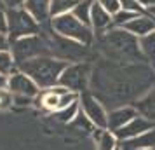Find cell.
<instances>
[{"instance_id":"obj_29","label":"cell","mask_w":155,"mask_h":150,"mask_svg":"<svg viewBox=\"0 0 155 150\" xmlns=\"http://www.w3.org/2000/svg\"><path fill=\"white\" fill-rule=\"evenodd\" d=\"M2 5L5 9H14V7H23L25 0H0Z\"/></svg>"},{"instance_id":"obj_7","label":"cell","mask_w":155,"mask_h":150,"mask_svg":"<svg viewBox=\"0 0 155 150\" xmlns=\"http://www.w3.org/2000/svg\"><path fill=\"white\" fill-rule=\"evenodd\" d=\"M91 73H92V63H89V61L68 63V66L63 70L61 77H59V86L82 94L85 91H89Z\"/></svg>"},{"instance_id":"obj_34","label":"cell","mask_w":155,"mask_h":150,"mask_svg":"<svg viewBox=\"0 0 155 150\" xmlns=\"http://www.w3.org/2000/svg\"><path fill=\"white\" fill-rule=\"evenodd\" d=\"M141 150H155V148H141Z\"/></svg>"},{"instance_id":"obj_28","label":"cell","mask_w":155,"mask_h":150,"mask_svg":"<svg viewBox=\"0 0 155 150\" xmlns=\"http://www.w3.org/2000/svg\"><path fill=\"white\" fill-rule=\"evenodd\" d=\"M0 33L7 35V12L2 4H0Z\"/></svg>"},{"instance_id":"obj_27","label":"cell","mask_w":155,"mask_h":150,"mask_svg":"<svg viewBox=\"0 0 155 150\" xmlns=\"http://www.w3.org/2000/svg\"><path fill=\"white\" fill-rule=\"evenodd\" d=\"M99 4L103 5V7L110 12V14H117L120 9H122V4H120V0H98Z\"/></svg>"},{"instance_id":"obj_24","label":"cell","mask_w":155,"mask_h":150,"mask_svg":"<svg viewBox=\"0 0 155 150\" xmlns=\"http://www.w3.org/2000/svg\"><path fill=\"white\" fill-rule=\"evenodd\" d=\"M136 12H131V11H126V9H120L117 14H113V26L115 28H124L127 23L131 21L133 18H136Z\"/></svg>"},{"instance_id":"obj_12","label":"cell","mask_w":155,"mask_h":150,"mask_svg":"<svg viewBox=\"0 0 155 150\" xmlns=\"http://www.w3.org/2000/svg\"><path fill=\"white\" fill-rule=\"evenodd\" d=\"M113 26V16L106 11L98 0L92 2V11H91V28L94 35H99L106 32L108 28Z\"/></svg>"},{"instance_id":"obj_21","label":"cell","mask_w":155,"mask_h":150,"mask_svg":"<svg viewBox=\"0 0 155 150\" xmlns=\"http://www.w3.org/2000/svg\"><path fill=\"white\" fill-rule=\"evenodd\" d=\"M58 105H59V94L54 87L51 89H45L42 94H40V107L47 112H56Z\"/></svg>"},{"instance_id":"obj_5","label":"cell","mask_w":155,"mask_h":150,"mask_svg":"<svg viewBox=\"0 0 155 150\" xmlns=\"http://www.w3.org/2000/svg\"><path fill=\"white\" fill-rule=\"evenodd\" d=\"M5 12H7V37L11 42L42 32V25L25 7L5 9Z\"/></svg>"},{"instance_id":"obj_16","label":"cell","mask_w":155,"mask_h":150,"mask_svg":"<svg viewBox=\"0 0 155 150\" xmlns=\"http://www.w3.org/2000/svg\"><path fill=\"white\" fill-rule=\"evenodd\" d=\"M122 150H141V148H155V128L145 131L143 135L136 136L129 142L120 143Z\"/></svg>"},{"instance_id":"obj_20","label":"cell","mask_w":155,"mask_h":150,"mask_svg":"<svg viewBox=\"0 0 155 150\" xmlns=\"http://www.w3.org/2000/svg\"><path fill=\"white\" fill-rule=\"evenodd\" d=\"M80 112H82V110H80V98H78V101L71 103L70 107L58 110V112H54V114H56V119L59 122H63V124H71V122L80 115Z\"/></svg>"},{"instance_id":"obj_33","label":"cell","mask_w":155,"mask_h":150,"mask_svg":"<svg viewBox=\"0 0 155 150\" xmlns=\"http://www.w3.org/2000/svg\"><path fill=\"white\" fill-rule=\"evenodd\" d=\"M145 12H147V14H150V16H152V18L155 19V7H150V9H147Z\"/></svg>"},{"instance_id":"obj_15","label":"cell","mask_w":155,"mask_h":150,"mask_svg":"<svg viewBox=\"0 0 155 150\" xmlns=\"http://www.w3.org/2000/svg\"><path fill=\"white\" fill-rule=\"evenodd\" d=\"M92 138H94V143H96V150H117V147L120 145L117 136L113 135V131H110V129L94 128Z\"/></svg>"},{"instance_id":"obj_10","label":"cell","mask_w":155,"mask_h":150,"mask_svg":"<svg viewBox=\"0 0 155 150\" xmlns=\"http://www.w3.org/2000/svg\"><path fill=\"white\" fill-rule=\"evenodd\" d=\"M152 128H155V122H152L147 117H143L141 114H138L131 122H127L124 128L113 131V135L117 136V140L120 143H124V142H129V140L136 138V136L143 135L145 131H148V129H152Z\"/></svg>"},{"instance_id":"obj_23","label":"cell","mask_w":155,"mask_h":150,"mask_svg":"<svg viewBox=\"0 0 155 150\" xmlns=\"http://www.w3.org/2000/svg\"><path fill=\"white\" fill-rule=\"evenodd\" d=\"M77 2L78 0H51V18L71 12Z\"/></svg>"},{"instance_id":"obj_6","label":"cell","mask_w":155,"mask_h":150,"mask_svg":"<svg viewBox=\"0 0 155 150\" xmlns=\"http://www.w3.org/2000/svg\"><path fill=\"white\" fill-rule=\"evenodd\" d=\"M11 52H12L18 65H21L23 61H28L31 58L52 56L51 54V45L47 42V38L44 37V33L28 35L11 42Z\"/></svg>"},{"instance_id":"obj_11","label":"cell","mask_w":155,"mask_h":150,"mask_svg":"<svg viewBox=\"0 0 155 150\" xmlns=\"http://www.w3.org/2000/svg\"><path fill=\"white\" fill-rule=\"evenodd\" d=\"M138 114L140 112L134 105H124V107H117L108 110V129L117 131V129L124 128L127 122H131Z\"/></svg>"},{"instance_id":"obj_32","label":"cell","mask_w":155,"mask_h":150,"mask_svg":"<svg viewBox=\"0 0 155 150\" xmlns=\"http://www.w3.org/2000/svg\"><path fill=\"white\" fill-rule=\"evenodd\" d=\"M4 87H7V77L0 73V89H4Z\"/></svg>"},{"instance_id":"obj_26","label":"cell","mask_w":155,"mask_h":150,"mask_svg":"<svg viewBox=\"0 0 155 150\" xmlns=\"http://www.w3.org/2000/svg\"><path fill=\"white\" fill-rule=\"evenodd\" d=\"M120 4H122V9H126V11H131L136 14L145 12V7L140 4V0H120Z\"/></svg>"},{"instance_id":"obj_2","label":"cell","mask_w":155,"mask_h":150,"mask_svg":"<svg viewBox=\"0 0 155 150\" xmlns=\"http://www.w3.org/2000/svg\"><path fill=\"white\" fill-rule=\"evenodd\" d=\"M94 44L98 45L101 58L117 63H145L140 49V38L124 28H108L96 35Z\"/></svg>"},{"instance_id":"obj_31","label":"cell","mask_w":155,"mask_h":150,"mask_svg":"<svg viewBox=\"0 0 155 150\" xmlns=\"http://www.w3.org/2000/svg\"><path fill=\"white\" fill-rule=\"evenodd\" d=\"M140 4L145 7V11L150 7H155V0H140Z\"/></svg>"},{"instance_id":"obj_30","label":"cell","mask_w":155,"mask_h":150,"mask_svg":"<svg viewBox=\"0 0 155 150\" xmlns=\"http://www.w3.org/2000/svg\"><path fill=\"white\" fill-rule=\"evenodd\" d=\"M11 49V40L7 35L0 33V51H9Z\"/></svg>"},{"instance_id":"obj_1","label":"cell","mask_w":155,"mask_h":150,"mask_svg":"<svg viewBox=\"0 0 155 150\" xmlns=\"http://www.w3.org/2000/svg\"><path fill=\"white\" fill-rule=\"evenodd\" d=\"M155 86V70L147 63H117L99 58L92 65L91 91L106 108L134 105Z\"/></svg>"},{"instance_id":"obj_3","label":"cell","mask_w":155,"mask_h":150,"mask_svg":"<svg viewBox=\"0 0 155 150\" xmlns=\"http://www.w3.org/2000/svg\"><path fill=\"white\" fill-rule=\"evenodd\" d=\"M66 66L68 61L56 56H38L18 65V70L31 77L40 89H51L59 84V77Z\"/></svg>"},{"instance_id":"obj_18","label":"cell","mask_w":155,"mask_h":150,"mask_svg":"<svg viewBox=\"0 0 155 150\" xmlns=\"http://www.w3.org/2000/svg\"><path fill=\"white\" fill-rule=\"evenodd\" d=\"M140 49L143 54L145 63L150 65L155 70V32L148 33V35L141 37L140 38Z\"/></svg>"},{"instance_id":"obj_9","label":"cell","mask_w":155,"mask_h":150,"mask_svg":"<svg viewBox=\"0 0 155 150\" xmlns=\"http://www.w3.org/2000/svg\"><path fill=\"white\" fill-rule=\"evenodd\" d=\"M7 89L14 96H25V98H31V100H35L42 91L35 84V80L28 77L26 73H23L21 70H16L12 75L7 77Z\"/></svg>"},{"instance_id":"obj_13","label":"cell","mask_w":155,"mask_h":150,"mask_svg":"<svg viewBox=\"0 0 155 150\" xmlns=\"http://www.w3.org/2000/svg\"><path fill=\"white\" fill-rule=\"evenodd\" d=\"M124 30H127L129 33H133L136 38H141V37L155 32V19L150 14H147V12H141V14H138L136 18H133L131 21L127 23L124 26Z\"/></svg>"},{"instance_id":"obj_8","label":"cell","mask_w":155,"mask_h":150,"mask_svg":"<svg viewBox=\"0 0 155 150\" xmlns=\"http://www.w3.org/2000/svg\"><path fill=\"white\" fill-rule=\"evenodd\" d=\"M80 110L94 128L108 129V108L91 91L80 94Z\"/></svg>"},{"instance_id":"obj_25","label":"cell","mask_w":155,"mask_h":150,"mask_svg":"<svg viewBox=\"0 0 155 150\" xmlns=\"http://www.w3.org/2000/svg\"><path fill=\"white\" fill-rule=\"evenodd\" d=\"M12 103H14V96H12V93L9 91L7 87L0 89V110H5V108H9Z\"/></svg>"},{"instance_id":"obj_35","label":"cell","mask_w":155,"mask_h":150,"mask_svg":"<svg viewBox=\"0 0 155 150\" xmlns=\"http://www.w3.org/2000/svg\"><path fill=\"white\" fill-rule=\"evenodd\" d=\"M117 150H122V147H120V145H119V147H117Z\"/></svg>"},{"instance_id":"obj_14","label":"cell","mask_w":155,"mask_h":150,"mask_svg":"<svg viewBox=\"0 0 155 150\" xmlns=\"http://www.w3.org/2000/svg\"><path fill=\"white\" fill-rule=\"evenodd\" d=\"M23 7L42 26L51 23V0H25Z\"/></svg>"},{"instance_id":"obj_4","label":"cell","mask_w":155,"mask_h":150,"mask_svg":"<svg viewBox=\"0 0 155 150\" xmlns=\"http://www.w3.org/2000/svg\"><path fill=\"white\" fill-rule=\"evenodd\" d=\"M51 28L54 30L58 35L64 37V38H70V40H75V42H80L84 45H92L94 38H96L91 26L84 25L71 12L51 18Z\"/></svg>"},{"instance_id":"obj_36","label":"cell","mask_w":155,"mask_h":150,"mask_svg":"<svg viewBox=\"0 0 155 150\" xmlns=\"http://www.w3.org/2000/svg\"><path fill=\"white\" fill-rule=\"evenodd\" d=\"M0 4H2V2H0Z\"/></svg>"},{"instance_id":"obj_19","label":"cell","mask_w":155,"mask_h":150,"mask_svg":"<svg viewBox=\"0 0 155 150\" xmlns=\"http://www.w3.org/2000/svg\"><path fill=\"white\" fill-rule=\"evenodd\" d=\"M92 2L94 0H78L77 5L73 7L71 11V14L75 16L77 19L87 25V26H91V11H92Z\"/></svg>"},{"instance_id":"obj_17","label":"cell","mask_w":155,"mask_h":150,"mask_svg":"<svg viewBox=\"0 0 155 150\" xmlns=\"http://www.w3.org/2000/svg\"><path fill=\"white\" fill-rule=\"evenodd\" d=\"M134 107L138 108V112H140L143 117H147V119H150L152 122H155V86L152 87L141 100L136 101Z\"/></svg>"},{"instance_id":"obj_22","label":"cell","mask_w":155,"mask_h":150,"mask_svg":"<svg viewBox=\"0 0 155 150\" xmlns=\"http://www.w3.org/2000/svg\"><path fill=\"white\" fill-rule=\"evenodd\" d=\"M18 70V63H16L14 56H12V52L11 49L9 51H0V73L2 75H12L14 72Z\"/></svg>"}]
</instances>
